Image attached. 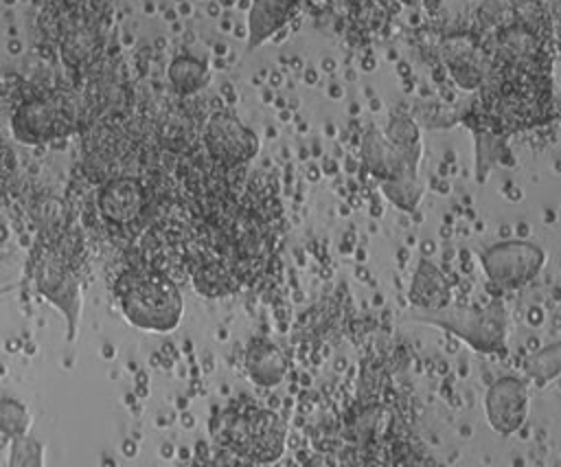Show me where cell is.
<instances>
[{
	"label": "cell",
	"instance_id": "obj_12",
	"mask_svg": "<svg viewBox=\"0 0 561 467\" xmlns=\"http://www.w3.org/2000/svg\"><path fill=\"white\" fill-rule=\"evenodd\" d=\"M362 162L364 167L379 180H392L403 173H416L410 171L399 151L388 143L383 132H379L375 125H370L362 136Z\"/></svg>",
	"mask_w": 561,
	"mask_h": 467
},
{
	"label": "cell",
	"instance_id": "obj_4",
	"mask_svg": "<svg viewBox=\"0 0 561 467\" xmlns=\"http://www.w3.org/2000/svg\"><path fill=\"white\" fill-rule=\"evenodd\" d=\"M480 263L489 281L502 289L530 283L546 265V250L533 241H500L480 252Z\"/></svg>",
	"mask_w": 561,
	"mask_h": 467
},
{
	"label": "cell",
	"instance_id": "obj_20",
	"mask_svg": "<svg viewBox=\"0 0 561 467\" xmlns=\"http://www.w3.org/2000/svg\"><path fill=\"white\" fill-rule=\"evenodd\" d=\"M504 151V145L497 140V132H476V169H478V182H484L491 164L500 158Z\"/></svg>",
	"mask_w": 561,
	"mask_h": 467
},
{
	"label": "cell",
	"instance_id": "obj_19",
	"mask_svg": "<svg viewBox=\"0 0 561 467\" xmlns=\"http://www.w3.org/2000/svg\"><path fill=\"white\" fill-rule=\"evenodd\" d=\"M31 412L28 408L11 397H2L0 399V434L4 438H18L22 434H28L31 430Z\"/></svg>",
	"mask_w": 561,
	"mask_h": 467
},
{
	"label": "cell",
	"instance_id": "obj_13",
	"mask_svg": "<svg viewBox=\"0 0 561 467\" xmlns=\"http://www.w3.org/2000/svg\"><path fill=\"white\" fill-rule=\"evenodd\" d=\"M298 0H254L248 18V50L270 39L294 15Z\"/></svg>",
	"mask_w": 561,
	"mask_h": 467
},
{
	"label": "cell",
	"instance_id": "obj_15",
	"mask_svg": "<svg viewBox=\"0 0 561 467\" xmlns=\"http://www.w3.org/2000/svg\"><path fill=\"white\" fill-rule=\"evenodd\" d=\"M383 136L388 138V143L399 151V156L403 158V162L408 164L410 171H416L421 153H423V143H421V132H419V123L410 116V114H401L394 112L388 118L386 132Z\"/></svg>",
	"mask_w": 561,
	"mask_h": 467
},
{
	"label": "cell",
	"instance_id": "obj_1",
	"mask_svg": "<svg viewBox=\"0 0 561 467\" xmlns=\"http://www.w3.org/2000/svg\"><path fill=\"white\" fill-rule=\"evenodd\" d=\"M116 296L125 320L140 331L169 333L184 314L178 285L160 274H125L118 278Z\"/></svg>",
	"mask_w": 561,
	"mask_h": 467
},
{
	"label": "cell",
	"instance_id": "obj_16",
	"mask_svg": "<svg viewBox=\"0 0 561 467\" xmlns=\"http://www.w3.org/2000/svg\"><path fill=\"white\" fill-rule=\"evenodd\" d=\"M167 77L173 86V90L182 96L199 92L208 81H210V70L208 66L191 55H178L167 70Z\"/></svg>",
	"mask_w": 561,
	"mask_h": 467
},
{
	"label": "cell",
	"instance_id": "obj_2",
	"mask_svg": "<svg viewBox=\"0 0 561 467\" xmlns=\"http://www.w3.org/2000/svg\"><path fill=\"white\" fill-rule=\"evenodd\" d=\"M405 320L432 324L443 329L480 353H504L508 316L502 300H491L484 307H436V309H416L403 314Z\"/></svg>",
	"mask_w": 561,
	"mask_h": 467
},
{
	"label": "cell",
	"instance_id": "obj_18",
	"mask_svg": "<svg viewBox=\"0 0 561 467\" xmlns=\"http://www.w3.org/2000/svg\"><path fill=\"white\" fill-rule=\"evenodd\" d=\"M381 191L392 202L399 210H414L421 195H423V184L419 182L416 173H403L392 180H381Z\"/></svg>",
	"mask_w": 561,
	"mask_h": 467
},
{
	"label": "cell",
	"instance_id": "obj_7",
	"mask_svg": "<svg viewBox=\"0 0 561 467\" xmlns=\"http://www.w3.org/2000/svg\"><path fill=\"white\" fill-rule=\"evenodd\" d=\"M72 123L75 116L68 105L46 99H28L15 107L11 116V132L24 145H42L68 134Z\"/></svg>",
	"mask_w": 561,
	"mask_h": 467
},
{
	"label": "cell",
	"instance_id": "obj_10",
	"mask_svg": "<svg viewBox=\"0 0 561 467\" xmlns=\"http://www.w3.org/2000/svg\"><path fill=\"white\" fill-rule=\"evenodd\" d=\"M443 57L458 88L476 90L482 86L489 72V64L484 55L467 37H449L443 44Z\"/></svg>",
	"mask_w": 561,
	"mask_h": 467
},
{
	"label": "cell",
	"instance_id": "obj_17",
	"mask_svg": "<svg viewBox=\"0 0 561 467\" xmlns=\"http://www.w3.org/2000/svg\"><path fill=\"white\" fill-rule=\"evenodd\" d=\"M524 373L541 388L552 384L561 373V344L552 342L524 360Z\"/></svg>",
	"mask_w": 561,
	"mask_h": 467
},
{
	"label": "cell",
	"instance_id": "obj_3",
	"mask_svg": "<svg viewBox=\"0 0 561 467\" xmlns=\"http://www.w3.org/2000/svg\"><path fill=\"white\" fill-rule=\"evenodd\" d=\"M224 438L239 460L274 463L285 449L287 428L274 410L248 408L226 421Z\"/></svg>",
	"mask_w": 561,
	"mask_h": 467
},
{
	"label": "cell",
	"instance_id": "obj_11",
	"mask_svg": "<svg viewBox=\"0 0 561 467\" xmlns=\"http://www.w3.org/2000/svg\"><path fill=\"white\" fill-rule=\"evenodd\" d=\"M243 368L248 377L261 388H274L285 379L287 360L283 351L267 338H252L243 353Z\"/></svg>",
	"mask_w": 561,
	"mask_h": 467
},
{
	"label": "cell",
	"instance_id": "obj_9",
	"mask_svg": "<svg viewBox=\"0 0 561 467\" xmlns=\"http://www.w3.org/2000/svg\"><path fill=\"white\" fill-rule=\"evenodd\" d=\"M145 186L138 178L121 175L107 180L96 195V208L107 224L125 226L140 217L145 208Z\"/></svg>",
	"mask_w": 561,
	"mask_h": 467
},
{
	"label": "cell",
	"instance_id": "obj_25",
	"mask_svg": "<svg viewBox=\"0 0 561 467\" xmlns=\"http://www.w3.org/2000/svg\"><path fill=\"white\" fill-rule=\"evenodd\" d=\"M421 2H423V7H425L427 11H432V13L443 4V0H421Z\"/></svg>",
	"mask_w": 561,
	"mask_h": 467
},
{
	"label": "cell",
	"instance_id": "obj_21",
	"mask_svg": "<svg viewBox=\"0 0 561 467\" xmlns=\"http://www.w3.org/2000/svg\"><path fill=\"white\" fill-rule=\"evenodd\" d=\"M9 465L13 467H42L44 465V445L28 434L11 438Z\"/></svg>",
	"mask_w": 561,
	"mask_h": 467
},
{
	"label": "cell",
	"instance_id": "obj_22",
	"mask_svg": "<svg viewBox=\"0 0 561 467\" xmlns=\"http://www.w3.org/2000/svg\"><path fill=\"white\" fill-rule=\"evenodd\" d=\"M94 48H96L94 33L88 29H79L66 37L61 50H64V59L68 66H79L92 57Z\"/></svg>",
	"mask_w": 561,
	"mask_h": 467
},
{
	"label": "cell",
	"instance_id": "obj_5",
	"mask_svg": "<svg viewBox=\"0 0 561 467\" xmlns=\"http://www.w3.org/2000/svg\"><path fill=\"white\" fill-rule=\"evenodd\" d=\"M33 276H35L37 292L44 298H48L66 316L68 340H75L79 316H81V287L68 261L55 250H46L37 259Z\"/></svg>",
	"mask_w": 561,
	"mask_h": 467
},
{
	"label": "cell",
	"instance_id": "obj_14",
	"mask_svg": "<svg viewBox=\"0 0 561 467\" xmlns=\"http://www.w3.org/2000/svg\"><path fill=\"white\" fill-rule=\"evenodd\" d=\"M449 283L443 272L430 259H421L408 292L410 305L416 309H436L449 305Z\"/></svg>",
	"mask_w": 561,
	"mask_h": 467
},
{
	"label": "cell",
	"instance_id": "obj_23",
	"mask_svg": "<svg viewBox=\"0 0 561 467\" xmlns=\"http://www.w3.org/2000/svg\"><path fill=\"white\" fill-rule=\"evenodd\" d=\"M412 118L416 123L427 125V127H451L456 123V116L445 105H438V103H419V105H414Z\"/></svg>",
	"mask_w": 561,
	"mask_h": 467
},
{
	"label": "cell",
	"instance_id": "obj_26",
	"mask_svg": "<svg viewBox=\"0 0 561 467\" xmlns=\"http://www.w3.org/2000/svg\"><path fill=\"white\" fill-rule=\"evenodd\" d=\"M401 2H403V4H410V7H412V4H419L421 0H401Z\"/></svg>",
	"mask_w": 561,
	"mask_h": 467
},
{
	"label": "cell",
	"instance_id": "obj_6",
	"mask_svg": "<svg viewBox=\"0 0 561 467\" xmlns=\"http://www.w3.org/2000/svg\"><path fill=\"white\" fill-rule=\"evenodd\" d=\"M202 136L210 158L226 169L252 160L259 151L256 134L228 112H215L206 121Z\"/></svg>",
	"mask_w": 561,
	"mask_h": 467
},
{
	"label": "cell",
	"instance_id": "obj_24",
	"mask_svg": "<svg viewBox=\"0 0 561 467\" xmlns=\"http://www.w3.org/2000/svg\"><path fill=\"white\" fill-rule=\"evenodd\" d=\"M506 11H511V7L504 0H484L478 9V20L486 31H500L506 26Z\"/></svg>",
	"mask_w": 561,
	"mask_h": 467
},
{
	"label": "cell",
	"instance_id": "obj_8",
	"mask_svg": "<svg viewBox=\"0 0 561 467\" xmlns=\"http://www.w3.org/2000/svg\"><path fill=\"white\" fill-rule=\"evenodd\" d=\"M528 386L515 375L495 379L484 395V414L489 425L500 436H511L517 432L528 414Z\"/></svg>",
	"mask_w": 561,
	"mask_h": 467
}]
</instances>
